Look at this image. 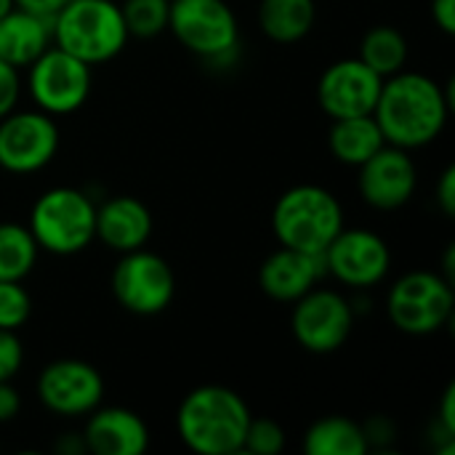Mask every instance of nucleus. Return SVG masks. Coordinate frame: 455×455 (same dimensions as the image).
Returning <instances> with one entry per match:
<instances>
[{
	"label": "nucleus",
	"instance_id": "1",
	"mask_svg": "<svg viewBox=\"0 0 455 455\" xmlns=\"http://www.w3.org/2000/svg\"><path fill=\"white\" fill-rule=\"evenodd\" d=\"M451 112V93L421 72H397L384 77L373 117L387 144L403 149H419L432 144Z\"/></svg>",
	"mask_w": 455,
	"mask_h": 455
},
{
	"label": "nucleus",
	"instance_id": "2",
	"mask_svg": "<svg viewBox=\"0 0 455 455\" xmlns=\"http://www.w3.org/2000/svg\"><path fill=\"white\" fill-rule=\"evenodd\" d=\"M251 424L248 403L229 387L205 384L192 389L176 413L181 443L200 455H235L243 451Z\"/></svg>",
	"mask_w": 455,
	"mask_h": 455
},
{
	"label": "nucleus",
	"instance_id": "3",
	"mask_svg": "<svg viewBox=\"0 0 455 455\" xmlns=\"http://www.w3.org/2000/svg\"><path fill=\"white\" fill-rule=\"evenodd\" d=\"M51 29L53 45L88 67L115 59L131 37L120 5L112 0H67L53 16Z\"/></svg>",
	"mask_w": 455,
	"mask_h": 455
},
{
	"label": "nucleus",
	"instance_id": "4",
	"mask_svg": "<svg viewBox=\"0 0 455 455\" xmlns=\"http://www.w3.org/2000/svg\"><path fill=\"white\" fill-rule=\"evenodd\" d=\"M272 229L285 248L325 253L331 240L344 229V211L333 192L317 184H299L275 203Z\"/></svg>",
	"mask_w": 455,
	"mask_h": 455
},
{
	"label": "nucleus",
	"instance_id": "5",
	"mask_svg": "<svg viewBox=\"0 0 455 455\" xmlns=\"http://www.w3.org/2000/svg\"><path fill=\"white\" fill-rule=\"evenodd\" d=\"M29 232L37 248L48 253H80L96 240V205L80 189L53 187L35 200Z\"/></svg>",
	"mask_w": 455,
	"mask_h": 455
},
{
	"label": "nucleus",
	"instance_id": "6",
	"mask_svg": "<svg viewBox=\"0 0 455 455\" xmlns=\"http://www.w3.org/2000/svg\"><path fill=\"white\" fill-rule=\"evenodd\" d=\"M453 283L440 272L403 275L387 299L389 320L408 336H432L453 317Z\"/></svg>",
	"mask_w": 455,
	"mask_h": 455
},
{
	"label": "nucleus",
	"instance_id": "7",
	"mask_svg": "<svg viewBox=\"0 0 455 455\" xmlns=\"http://www.w3.org/2000/svg\"><path fill=\"white\" fill-rule=\"evenodd\" d=\"M168 29L200 59L224 61L237 51V19L227 0H171Z\"/></svg>",
	"mask_w": 455,
	"mask_h": 455
},
{
	"label": "nucleus",
	"instance_id": "8",
	"mask_svg": "<svg viewBox=\"0 0 455 455\" xmlns=\"http://www.w3.org/2000/svg\"><path fill=\"white\" fill-rule=\"evenodd\" d=\"M112 293L125 312L152 317L171 307L176 296V275L163 256L136 248L123 253V259L115 264Z\"/></svg>",
	"mask_w": 455,
	"mask_h": 455
},
{
	"label": "nucleus",
	"instance_id": "9",
	"mask_svg": "<svg viewBox=\"0 0 455 455\" xmlns=\"http://www.w3.org/2000/svg\"><path fill=\"white\" fill-rule=\"evenodd\" d=\"M91 67L56 45H48L29 64V93L37 109L48 115H69L80 109L91 93Z\"/></svg>",
	"mask_w": 455,
	"mask_h": 455
},
{
	"label": "nucleus",
	"instance_id": "10",
	"mask_svg": "<svg viewBox=\"0 0 455 455\" xmlns=\"http://www.w3.org/2000/svg\"><path fill=\"white\" fill-rule=\"evenodd\" d=\"M291 328L296 341L312 355H331L347 344L355 328L352 304L328 288H312L293 301Z\"/></svg>",
	"mask_w": 455,
	"mask_h": 455
},
{
	"label": "nucleus",
	"instance_id": "11",
	"mask_svg": "<svg viewBox=\"0 0 455 455\" xmlns=\"http://www.w3.org/2000/svg\"><path fill=\"white\" fill-rule=\"evenodd\" d=\"M59 149V128L43 109L8 112L0 117V168L8 173H35Z\"/></svg>",
	"mask_w": 455,
	"mask_h": 455
},
{
	"label": "nucleus",
	"instance_id": "12",
	"mask_svg": "<svg viewBox=\"0 0 455 455\" xmlns=\"http://www.w3.org/2000/svg\"><path fill=\"white\" fill-rule=\"evenodd\" d=\"M37 397L45 411L75 419L96 411L104 397L101 373L83 360H56L37 376Z\"/></svg>",
	"mask_w": 455,
	"mask_h": 455
},
{
	"label": "nucleus",
	"instance_id": "13",
	"mask_svg": "<svg viewBox=\"0 0 455 455\" xmlns=\"http://www.w3.org/2000/svg\"><path fill=\"white\" fill-rule=\"evenodd\" d=\"M325 267L349 288H373L387 277L392 253L384 237L371 229H341L325 248Z\"/></svg>",
	"mask_w": 455,
	"mask_h": 455
},
{
	"label": "nucleus",
	"instance_id": "14",
	"mask_svg": "<svg viewBox=\"0 0 455 455\" xmlns=\"http://www.w3.org/2000/svg\"><path fill=\"white\" fill-rule=\"evenodd\" d=\"M384 77L363 59H341L331 64L317 83V101L331 120L373 115Z\"/></svg>",
	"mask_w": 455,
	"mask_h": 455
},
{
	"label": "nucleus",
	"instance_id": "15",
	"mask_svg": "<svg viewBox=\"0 0 455 455\" xmlns=\"http://www.w3.org/2000/svg\"><path fill=\"white\" fill-rule=\"evenodd\" d=\"M419 171L408 149L384 144L373 157L360 165V195L371 208L379 211H397L403 208L416 192Z\"/></svg>",
	"mask_w": 455,
	"mask_h": 455
},
{
	"label": "nucleus",
	"instance_id": "16",
	"mask_svg": "<svg viewBox=\"0 0 455 455\" xmlns=\"http://www.w3.org/2000/svg\"><path fill=\"white\" fill-rule=\"evenodd\" d=\"M325 275V253H307L280 245V251L267 256V261L261 264L259 285L269 299L293 304L304 293H309Z\"/></svg>",
	"mask_w": 455,
	"mask_h": 455
},
{
	"label": "nucleus",
	"instance_id": "17",
	"mask_svg": "<svg viewBox=\"0 0 455 455\" xmlns=\"http://www.w3.org/2000/svg\"><path fill=\"white\" fill-rule=\"evenodd\" d=\"M85 424V451L96 455H141L149 448V429L128 408H96Z\"/></svg>",
	"mask_w": 455,
	"mask_h": 455
},
{
	"label": "nucleus",
	"instance_id": "18",
	"mask_svg": "<svg viewBox=\"0 0 455 455\" xmlns=\"http://www.w3.org/2000/svg\"><path fill=\"white\" fill-rule=\"evenodd\" d=\"M149 237L152 213L141 200L131 195H117L96 208V240H101L109 251L128 253L144 248Z\"/></svg>",
	"mask_w": 455,
	"mask_h": 455
},
{
	"label": "nucleus",
	"instance_id": "19",
	"mask_svg": "<svg viewBox=\"0 0 455 455\" xmlns=\"http://www.w3.org/2000/svg\"><path fill=\"white\" fill-rule=\"evenodd\" d=\"M48 16L11 8L0 19V59L11 67H29L48 45H53V29Z\"/></svg>",
	"mask_w": 455,
	"mask_h": 455
},
{
	"label": "nucleus",
	"instance_id": "20",
	"mask_svg": "<svg viewBox=\"0 0 455 455\" xmlns=\"http://www.w3.org/2000/svg\"><path fill=\"white\" fill-rule=\"evenodd\" d=\"M328 144L339 163L360 168L368 157H373L387 144V139L373 115H355V117L333 120Z\"/></svg>",
	"mask_w": 455,
	"mask_h": 455
},
{
	"label": "nucleus",
	"instance_id": "21",
	"mask_svg": "<svg viewBox=\"0 0 455 455\" xmlns=\"http://www.w3.org/2000/svg\"><path fill=\"white\" fill-rule=\"evenodd\" d=\"M315 0H261L259 27L275 43H299L315 27Z\"/></svg>",
	"mask_w": 455,
	"mask_h": 455
},
{
	"label": "nucleus",
	"instance_id": "22",
	"mask_svg": "<svg viewBox=\"0 0 455 455\" xmlns=\"http://www.w3.org/2000/svg\"><path fill=\"white\" fill-rule=\"evenodd\" d=\"M365 429L344 416H328L315 421L304 435V453L309 455H365Z\"/></svg>",
	"mask_w": 455,
	"mask_h": 455
},
{
	"label": "nucleus",
	"instance_id": "23",
	"mask_svg": "<svg viewBox=\"0 0 455 455\" xmlns=\"http://www.w3.org/2000/svg\"><path fill=\"white\" fill-rule=\"evenodd\" d=\"M357 59H363L381 77H392L400 69H405L408 40H405V35L397 27L379 24V27L365 32V37L360 43V56Z\"/></svg>",
	"mask_w": 455,
	"mask_h": 455
},
{
	"label": "nucleus",
	"instance_id": "24",
	"mask_svg": "<svg viewBox=\"0 0 455 455\" xmlns=\"http://www.w3.org/2000/svg\"><path fill=\"white\" fill-rule=\"evenodd\" d=\"M37 243L24 224H0V280H24L37 261Z\"/></svg>",
	"mask_w": 455,
	"mask_h": 455
},
{
	"label": "nucleus",
	"instance_id": "25",
	"mask_svg": "<svg viewBox=\"0 0 455 455\" xmlns=\"http://www.w3.org/2000/svg\"><path fill=\"white\" fill-rule=\"evenodd\" d=\"M120 13L131 37L149 40L168 29L171 0H125L120 5Z\"/></svg>",
	"mask_w": 455,
	"mask_h": 455
},
{
	"label": "nucleus",
	"instance_id": "26",
	"mask_svg": "<svg viewBox=\"0 0 455 455\" xmlns=\"http://www.w3.org/2000/svg\"><path fill=\"white\" fill-rule=\"evenodd\" d=\"M32 315V299L19 280H0V328L19 331Z\"/></svg>",
	"mask_w": 455,
	"mask_h": 455
},
{
	"label": "nucleus",
	"instance_id": "27",
	"mask_svg": "<svg viewBox=\"0 0 455 455\" xmlns=\"http://www.w3.org/2000/svg\"><path fill=\"white\" fill-rule=\"evenodd\" d=\"M283 448H285L283 427L277 421H272V419H253L251 416L243 451L253 455H277L283 453Z\"/></svg>",
	"mask_w": 455,
	"mask_h": 455
},
{
	"label": "nucleus",
	"instance_id": "28",
	"mask_svg": "<svg viewBox=\"0 0 455 455\" xmlns=\"http://www.w3.org/2000/svg\"><path fill=\"white\" fill-rule=\"evenodd\" d=\"M24 363V349L16 331L0 328V381H11Z\"/></svg>",
	"mask_w": 455,
	"mask_h": 455
},
{
	"label": "nucleus",
	"instance_id": "29",
	"mask_svg": "<svg viewBox=\"0 0 455 455\" xmlns=\"http://www.w3.org/2000/svg\"><path fill=\"white\" fill-rule=\"evenodd\" d=\"M19 91H21L19 69L0 59V117H5L8 112H13V109H16Z\"/></svg>",
	"mask_w": 455,
	"mask_h": 455
},
{
	"label": "nucleus",
	"instance_id": "30",
	"mask_svg": "<svg viewBox=\"0 0 455 455\" xmlns=\"http://www.w3.org/2000/svg\"><path fill=\"white\" fill-rule=\"evenodd\" d=\"M437 205L445 216H455V168L448 165L437 184Z\"/></svg>",
	"mask_w": 455,
	"mask_h": 455
},
{
	"label": "nucleus",
	"instance_id": "31",
	"mask_svg": "<svg viewBox=\"0 0 455 455\" xmlns=\"http://www.w3.org/2000/svg\"><path fill=\"white\" fill-rule=\"evenodd\" d=\"M21 411V397L11 387V381H0V424H8L19 416Z\"/></svg>",
	"mask_w": 455,
	"mask_h": 455
},
{
	"label": "nucleus",
	"instance_id": "32",
	"mask_svg": "<svg viewBox=\"0 0 455 455\" xmlns=\"http://www.w3.org/2000/svg\"><path fill=\"white\" fill-rule=\"evenodd\" d=\"M432 16H435V24H437L445 35H453L455 0H432Z\"/></svg>",
	"mask_w": 455,
	"mask_h": 455
},
{
	"label": "nucleus",
	"instance_id": "33",
	"mask_svg": "<svg viewBox=\"0 0 455 455\" xmlns=\"http://www.w3.org/2000/svg\"><path fill=\"white\" fill-rule=\"evenodd\" d=\"M64 3H67V0H13L16 8H24V11H29V13L48 16V19H53Z\"/></svg>",
	"mask_w": 455,
	"mask_h": 455
},
{
	"label": "nucleus",
	"instance_id": "34",
	"mask_svg": "<svg viewBox=\"0 0 455 455\" xmlns=\"http://www.w3.org/2000/svg\"><path fill=\"white\" fill-rule=\"evenodd\" d=\"M440 424L445 429V435H455V389L448 387L445 397H443V408H440Z\"/></svg>",
	"mask_w": 455,
	"mask_h": 455
},
{
	"label": "nucleus",
	"instance_id": "35",
	"mask_svg": "<svg viewBox=\"0 0 455 455\" xmlns=\"http://www.w3.org/2000/svg\"><path fill=\"white\" fill-rule=\"evenodd\" d=\"M11 8H16V5H13V0H0V19H3Z\"/></svg>",
	"mask_w": 455,
	"mask_h": 455
}]
</instances>
